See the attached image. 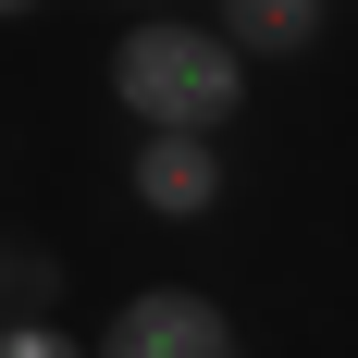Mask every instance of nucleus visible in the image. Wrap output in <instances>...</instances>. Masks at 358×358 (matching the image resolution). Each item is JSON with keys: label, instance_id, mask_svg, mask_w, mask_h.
I'll list each match as a JSON object with an SVG mask.
<instances>
[{"label": "nucleus", "instance_id": "f257e3e1", "mask_svg": "<svg viewBox=\"0 0 358 358\" xmlns=\"http://www.w3.org/2000/svg\"><path fill=\"white\" fill-rule=\"evenodd\" d=\"M111 111L136 136H235L248 62L198 13H124V37H111Z\"/></svg>", "mask_w": 358, "mask_h": 358}, {"label": "nucleus", "instance_id": "6e6552de", "mask_svg": "<svg viewBox=\"0 0 358 358\" xmlns=\"http://www.w3.org/2000/svg\"><path fill=\"white\" fill-rule=\"evenodd\" d=\"M124 13H185V0H124Z\"/></svg>", "mask_w": 358, "mask_h": 358}, {"label": "nucleus", "instance_id": "39448f33", "mask_svg": "<svg viewBox=\"0 0 358 358\" xmlns=\"http://www.w3.org/2000/svg\"><path fill=\"white\" fill-rule=\"evenodd\" d=\"M50 296H62L50 259H37V248H0V322H25V309H50Z\"/></svg>", "mask_w": 358, "mask_h": 358}, {"label": "nucleus", "instance_id": "f03ea898", "mask_svg": "<svg viewBox=\"0 0 358 358\" xmlns=\"http://www.w3.org/2000/svg\"><path fill=\"white\" fill-rule=\"evenodd\" d=\"M87 358H248V334H235V309L210 285H136Z\"/></svg>", "mask_w": 358, "mask_h": 358}, {"label": "nucleus", "instance_id": "0eeeda50", "mask_svg": "<svg viewBox=\"0 0 358 358\" xmlns=\"http://www.w3.org/2000/svg\"><path fill=\"white\" fill-rule=\"evenodd\" d=\"M25 13H37V0H0V25H25Z\"/></svg>", "mask_w": 358, "mask_h": 358}, {"label": "nucleus", "instance_id": "20e7f679", "mask_svg": "<svg viewBox=\"0 0 358 358\" xmlns=\"http://www.w3.org/2000/svg\"><path fill=\"white\" fill-rule=\"evenodd\" d=\"M198 25H210L248 74H259V62H309V50H322V13H296V0H210Z\"/></svg>", "mask_w": 358, "mask_h": 358}, {"label": "nucleus", "instance_id": "1a4fd4ad", "mask_svg": "<svg viewBox=\"0 0 358 358\" xmlns=\"http://www.w3.org/2000/svg\"><path fill=\"white\" fill-rule=\"evenodd\" d=\"M296 13H334V0H296Z\"/></svg>", "mask_w": 358, "mask_h": 358}, {"label": "nucleus", "instance_id": "423d86ee", "mask_svg": "<svg viewBox=\"0 0 358 358\" xmlns=\"http://www.w3.org/2000/svg\"><path fill=\"white\" fill-rule=\"evenodd\" d=\"M0 358H87V334L62 309H25V322H0Z\"/></svg>", "mask_w": 358, "mask_h": 358}, {"label": "nucleus", "instance_id": "7ed1b4c3", "mask_svg": "<svg viewBox=\"0 0 358 358\" xmlns=\"http://www.w3.org/2000/svg\"><path fill=\"white\" fill-rule=\"evenodd\" d=\"M222 185H235L222 136H136V161H124V198H136L148 222H210Z\"/></svg>", "mask_w": 358, "mask_h": 358}]
</instances>
